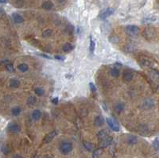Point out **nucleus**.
Returning a JSON list of instances; mask_svg holds the SVG:
<instances>
[{
    "mask_svg": "<svg viewBox=\"0 0 159 158\" xmlns=\"http://www.w3.org/2000/svg\"><path fill=\"white\" fill-rule=\"evenodd\" d=\"M12 158H22V156H20V155H15V156H14Z\"/></svg>",
    "mask_w": 159,
    "mask_h": 158,
    "instance_id": "obj_38",
    "label": "nucleus"
},
{
    "mask_svg": "<svg viewBox=\"0 0 159 158\" xmlns=\"http://www.w3.org/2000/svg\"><path fill=\"white\" fill-rule=\"evenodd\" d=\"M20 85V82L18 80H11L10 82V87L12 88H17Z\"/></svg>",
    "mask_w": 159,
    "mask_h": 158,
    "instance_id": "obj_18",
    "label": "nucleus"
},
{
    "mask_svg": "<svg viewBox=\"0 0 159 158\" xmlns=\"http://www.w3.org/2000/svg\"><path fill=\"white\" fill-rule=\"evenodd\" d=\"M153 145H154V148L157 151L158 150V147H159V145H158V138H157L154 140V141L153 143Z\"/></svg>",
    "mask_w": 159,
    "mask_h": 158,
    "instance_id": "obj_33",
    "label": "nucleus"
},
{
    "mask_svg": "<svg viewBox=\"0 0 159 158\" xmlns=\"http://www.w3.org/2000/svg\"><path fill=\"white\" fill-rule=\"evenodd\" d=\"M33 158H37V155H35V156H34Z\"/></svg>",
    "mask_w": 159,
    "mask_h": 158,
    "instance_id": "obj_41",
    "label": "nucleus"
},
{
    "mask_svg": "<svg viewBox=\"0 0 159 158\" xmlns=\"http://www.w3.org/2000/svg\"><path fill=\"white\" fill-rule=\"evenodd\" d=\"M34 92H35V94H37V96H42V94H44V91H43V89H41V88H35Z\"/></svg>",
    "mask_w": 159,
    "mask_h": 158,
    "instance_id": "obj_32",
    "label": "nucleus"
},
{
    "mask_svg": "<svg viewBox=\"0 0 159 158\" xmlns=\"http://www.w3.org/2000/svg\"><path fill=\"white\" fill-rule=\"evenodd\" d=\"M89 87H90V90L92 91V92H95L96 91V88H95V84L93 83H89Z\"/></svg>",
    "mask_w": 159,
    "mask_h": 158,
    "instance_id": "obj_34",
    "label": "nucleus"
},
{
    "mask_svg": "<svg viewBox=\"0 0 159 158\" xmlns=\"http://www.w3.org/2000/svg\"><path fill=\"white\" fill-rule=\"evenodd\" d=\"M41 111L38 110H35L33 111V113H32V119H33L34 121H37L41 118Z\"/></svg>",
    "mask_w": 159,
    "mask_h": 158,
    "instance_id": "obj_16",
    "label": "nucleus"
},
{
    "mask_svg": "<svg viewBox=\"0 0 159 158\" xmlns=\"http://www.w3.org/2000/svg\"><path fill=\"white\" fill-rule=\"evenodd\" d=\"M46 158H52V157H46Z\"/></svg>",
    "mask_w": 159,
    "mask_h": 158,
    "instance_id": "obj_42",
    "label": "nucleus"
},
{
    "mask_svg": "<svg viewBox=\"0 0 159 158\" xmlns=\"http://www.w3.org/2000/svg\"><path fill=\"white\" fill-rule=\"evenodd\" d=\"M2 152L5 155H7L10 152V148L8 145H4V146H3V148H2Z\"/></svg>",
    "mask_w": 159,
    "mask_h": 158,
    "instance_id": "obj_31",
    "label": "nucleus"
},
{
    "mask_svg": "<svg viewBox=\"0 0 159 158\" xmlns=\"http://www.w3.org/2000/svg\"><path fill=\"white\" fill-rule=\"evenodd\" d=\"M39 56H41V57H45V58H47V59H51L49 56H47V55H46V54H39Z\"/></svg>",
    "mask_w": 159,
    "mask_h": 158,
    "instance_id": "obj_37",
    "label": "nucleus"
},
{
    "mask_svg": "<svg viewBox=\"0 0 159 158\" xmlns=\"http://www.w3.org/2000/svg\"><path fill=\"white\" fill-rule=\"evenodd\" d=\"M37 102V98L34 96H30L28 99V102L30 105H34L35 104V102Z\"/></svg>",
    "mask_w": 159,
    "mask_h": 158,
    "instance_id": "obj_29",
    "label": "nucleus"
},
{
    "mask_svg": "<svg viewBox=\"0 0 159 158\" xmlns=\"http://www.w3.org/2000/svg\"><path fill=\"white\" fill-rule=\"evenodd\" d=\"M65 0H57V2L60 3H62L65 2Z\"/></svg>",
    "mask_w": 159,
    "mask_h": 158,
    "instance_id": "obj_40",
    "label": "nucleus"
},
{
    "mask_svg": "<svg viewBox=\"0 0 159 158\" xmlns=\"http://www.w3.org/2000/svg\"><path fill=\"white\" fill-rule=\"evenodd\" d=\"M114 11H115V10L113 8H107L100 14V19H102V20L106 19L107 18H108L109 16H111L114 13Z\"/></svg>",
    "mask_w": 159,
    "mask_h": 158,
    "instance_id": "obj_4",
    "label": "nucleus"
},
{
    "mask_svg": "<svg viewBox=\"0 0 159 158\" xmlns=\"http://www.w3.org/2000/svg\"><path fill=\"white\" fill-rule=\"evenodd\" d=\"M62 49H63L64 52H69L70 50L72 49V45L70 44V43H65V45H63Z\"/></svg>",
    "mask_w": 159,
    "mask_h": 158,
    "instance_id": "obj_21",
    "label": "nucleus"
},
{
    "mask_svg": "<svg viewBox=\"0 0 159 158\" xmlns=\"http://www.w3.org/2000/svg\"><path fill=\"white\" fill-rule=\"evenodd\" d=\"M72 149V145L69 142H63L60 145V151L63 154H68Z\"/></svg>",
    "mask_w": 159,
    "mask_h": 158,
    "instance_id": "obj_2",
    "label": "nucleus"
},
{
    "mask_svg": "<svg viewBox=\"0 0 159 158\" xmlns=\"http://www.w3.org/2000/svg\"><path fill=\"white\" fill-rule=\"evenodd\" d=\"M125 30L127 34L131 36H137L140 34V29L134 25H129V26H126Z\"/></svg>",
    "mask_w": 159,
    "mask_h": 158,
    "instance_id": "obj_1",
    "label": "nucleus"
},
{
    "mask_svg": "<svg viewBox=\"0 0 159 158\" xmlns=\"http://www.w3.org/2000/svg\"><path fill=\"white\" fill-rule=\"evenodd\" d=\"M143 37L146 39V40H154L156 37V33L154 29L152 28H149V29H146L145 31L143 32Z\"/></svg>",
    "mask_w": 159,
    "mask_h": 158,
    "instance_id": "obj_3",
    "label": "nucleus"
},
{
    "mask_svg": "<svg viewBox=\"0 0 159 158\" xmlns=\"http://www.w3.org/2000/svg\"><path fill=\"white\" fill-rule=\"evenodd\" d=\"M58 101H59V99H58V98L57 97V98H54V99H52V102L54 103V104H57L58 103Z\"/></svg>",
    "mask_w": 159,
    "mask_h": 158,
    "instance_id": "obj_35",
    "label": "nucleus"
},
{
    "mask_svg": "<svg viewBox=\"0 0 159 158\" xmlns=\"http://www.w3.org/2000/svg\"><path fill=\"white\" fill-rule=\"evenodd\" d=\"M55 59L60 60H65V58H64L63 57H60V56H55Z\"/></svg>",
    "mask_w": 159,
    "mask_h": 158,
    "instance_id": "obj_36",
    "label": "nucleus"
},
{
    "mask_svg": "<svg viewBox=\"0 0 159 158\" xmlns=\"http://www.w3.org/2000/svg\"><path fill=\"white\" fill-rule=\"evenodd\" d=\"M101 153H102V149H97L96 150H95L93 152L92 156H93V158H99L100 156L101 155Z\"/></svg>",
    "mask_w": 159,
    "mask_h": 158,
    "instance_id": "obj_28",
    "label": "nucleus"
},
{
    "mask_svg": "<svg viewBox=\"0 0 159 158\" xmlns=\"http://www.w3.org/2000/svg\"><path fill=\"white\" fill-rule=\"evenodd\" d=\"M107 132H106L105 130H101V131H100L99 133H98V134H97V136H98V138L101 141V140H103V139H104L105 138H107Z\"/></svg>",
    "mask_w": 159,
    "mask_h": 158,
    "instance_id": "obj_20",
    "label": "nucleus"
},
{
    "mask_svg": "<svg viewBox=\"0 0 159 158\" xmlns=\"http://www.w3.org/2000/svg\"><path fill=\"white\" fill-rule=\"evenodd\" d=\"M111 74L113 77H118L120 74V72H119V69H117V68H112L111 71Z\"/></svg>",
    "mask_w": 159,
    "mask_h": 158,
    "instance_id": "obj_26",
    "label": "nucleus"
},
{
    "mask_svg": "<svg viewBox=\"0 0 159 158\" xmlns=\"http://www.w3.org/2000/svg\"><path fill=\"white\" fill-rule=\"evenodd\" d=\"M114 158H116V156H114Z\"/></svg>",
    "mask_w": 159,
    "mask_h": 158,
    "instance_id": "obj_43",
    "label": "nucleus"
},
{
    "mask_svg": "<svg viewBox=\"0 0 159 158\" xmlns=\"http://www.w3.org/2000/svg\"><path fill=\"white\" fill-rule=\"evenodd\" d=\"M123 78L124 81L130 82L133 79V73L130 71H125L123 74Z\"/></svg>",
    "mask_w": 159,
    "mask_h": 158,
    "instance_id": "obj_11",
    "label": "nucleus"
},
{
    "mask_svg": "<svg viewBox=\"0 0 159 158\" xmlns=\"http://www.w3.org/2000/svg\"><path fill=\"white\" fill-rule=\"evenodd\" d=\"M8 130L12 133H18L20 131V126L16 124V123H12V124H10L8 126Z\"/></svg>",
    "mask_w": 159,
    "mask_h": 158,
    "instance_id": "obj_8",
    "label": "nucleus"
},
{
    "mask_svg": "<svg viewBox=\"0 0 159 158\" xmlns=\"http://www.w3.org/2000/svg\"><path fill=\"white\" fill-rule=\"evenodd\" d=\"M21 110H21V108L19 107H14L12 108L11 113H12L13 115H14V116H18V115L21 113Z\"/></svg>",
    "mask_w": 159,
    "mask_h": 158,
    "instance_id": "obj_23",
    "label": "nucleus"
},
{
    "mask_svg": "<svg viewBox=\"0 0 159 158\" xmlns=\"http://www.w3.org/2000/svg\"><path fill=\"white\" fill-rule=\"evenodd\" d=\"M150 77H151L152 79H154V80H156L157 82L158 81L159 74H158V72H157V71H154V70L151 71V72H150Z\"/></svg>",
    "mask_w": 159,
    "mask_h": 158,
    "instance_id": "obj_19",
    "label": "nucleus"
},
{
    "mask_svg": "<svg viewBox=\"0 0 159 158\" xmlns=\"http://www.w3.org/2000/svg\"><path fill=\"white\" fill-rule=\"evenodd\" d=\"M84 148H85L88 151H93L94 149V145L92 143H90V142H87V141H84Z\"/></svg>",
    "mask_w": 159,
    "mask_h": 158,
    "instance_id": "obj_17",
    "label": "nucleus"
},
{
    "mask_svg": "<svg viewBox=\"0 0 159 158\" xmlns=\"http://www.w3.org/2000/svg\"><path fill=\"white\" fill-rule=\"evenodd\" d=\"M106 121H107V122H108V124L109 125V127L112 130H114L115 132H119V125L116 124L111 119L108 118V119H106Z\"/></svg>",
    "mask_w": 159,
    "mask_h": 158,
    "instance_id": "obj_7",
    "label": "nucleus"
},
{
    "mask_svg": "<svg viewBox=\"0 0 159 158\" xmlns=\"http://www.w3.org/2000/svg\"><path fill=\"white\" fill-rule=\"evenodd\" d=\"M18 70H20L21 72H26V71H28V69H29V66H28V65H26V64H21V65H19L18 66Z\"/></svg>",
    "mask_w": 159,
    "mask_h": 158,
    "instance_id": "obj_22",
    "label": "nucleus"
},
{
    "mask_svg": "<svg viewBox=\"0 0 159 158\" xmlns=\"http://www.w3.org/2000/svg\"><path fill=\"white\" fill-rule=\"evenodd\" d=\"M124 110V104L123 103H118L115 106V110L118 113H121Z\"/></svg>",
    "mask_w": 159,
    "mask_h": 158,
    "instance_id": "obj_25",
    "label": "nucleus"
},
{
    "mask_svg": "<svg viewBox=\"0 0 159 158\" xmlns=\"http://www.w3.org/2000/svg\"><path fill=\"white\" fill-rule=\"evenodd\" d=\"M5 68H6V69L8 72H14V68L13 65H12L10 62L8 63V64H6V65H5Z\"/></svg>",
    "mask_w": 159,
    "mask_h": 158,
    "instance_id": "obj_27",
    "label": "nucleus"
},
{
    "mask_svg": "<svg viewBox=\"0 0 159 158\" xmlns=\"http://www.w3.org/2000/svg\"><path fill=\"white\" fill-rule=\"evenodd\" d=\"M7 0H0V3H6Z\"/></svg>",
    "mask_w": 159,
    "mask_h": 158,
    "instance_id": "obj_39",
    "label": "nucleus"
},
{
    "mask_svg": "<svg viewBox=\"0 0 159 158\" xmlns=\"http://www.w3.org/2000/svg\"><path fill=\"white\" fill-rule=\"evenodd\" d=\"M57 133H58L57 131H56V130L52 131V132H50L49 133H48L44 138V139H43V143H45V144L49 143L57 135Z\"/></svg>",
    "mask_w": 159,
    "mask_h": 158,
    "instance_id": "obj_6",
    "label": "nucleus"
},
{
    "mask_svg": "<svg viewBox=\"0 0 159 158\" xmlns=\"http://www.w3.org/2000/svg\"><path fill=\"white\" fill-rule=\"evenodd\" d=\"M154 106V101H153L152 99H146V100L143 102V105H142L143 108L146 109V110L151 109Z\"/></svg>",
    "mask_w": 159,
    "mask_h": 158,
    "instance_id": "obj_9",
    "label": "nucleus"
},
{
    "mask_svg": "<svg viewBox=\"0 0 159 158\" xmlns=\"http://www.w3.org/2000/svg\"><path fill=\"white\" fill-rule=\"evenodd\" d=\"M12 18H13V20H14V22H15V23H18V24H19V23H22L23 22H24V18L21 16L20 14H17V13H14L13 14H12Z\"/></svg>",
    "mask_w": 159,
    "mask_h": 158,
    "instance_id": "obj_12",
    "label": "nucleus"
},
{
    "mask_svg": "<svg viewBox=\"0 0 159 158\" xmlns=\"http://www.w3.org/2000/svg\"><path fill=\"white\" fill-rule=\"evenodd\" d=\"M112 142V138L111 137H107L104 139L100 141V149H103V148H106L111 145V143Z\"/></svg>",
    "mask_w": 159,
    "mask_h": 158,
    "instance_id": "obj_5",
    "label": "nucleus"
},
{
    "mask_svg": "<svg viewBox=\"0 0 159 158\" xmlns=\"http://www.w3.org/2000/svg\"><path fill=\"white\" fill-rule=\"evenodd\" d=\"M95 125L98 126V127H100V126H102L104 123V119L103 116H100V115H99V116H97L96 118L95 119Z\"/></svg>",
    "mask_w": 159,
    "mask_h": 158,
    "instance_id": "obj_13",
    "label": "nucleus"
},
{
    "mask_svg": "<svg viewBox=\"0 0 159 158\" xmlns=\"http://www.w3.org/2000/svg\"><path fill=\"white\" fill-rule=\"evenodd\" d=\"M140 63V65H142V67H146V68H150L152 67L154 65L153 63L146 58H141V60H139Z\"/></svg>",
    "mask_w": 159,
    "mask_h": 158,
    "instance_id": "obj_10",
    "label": "nucleus"
},
{
    "mask_svg": "<svg viewBox=\"0 0 159 158\" xmlns=\"http://www.w3.org/2000/svg\"><path fill=\"white\" fill-rule=\"evenodd\" d=\"M126 141L130 145H135L138 142V138L133 135H128L126 138Z\"/></svg>",
    "mask_w": 159,
    "mask_h": 158,
    "instance_id": "obj_14",
    "label": "nucleus"
},
{
    "mask_svg": "<svg viewBox=\"0 0 159 158\" xmlns=\"http://www.w3.org/2000/svg\"><path fill=\"white\" fill-rule=\"evenodd\" d=\"M52 30L50 29H48L42 33V37H49L50 36H52Z\"/></svg>",
    "mask_w": 159,
    "mask_h": 158,
    "instance_id": "obj_24",
    "label": "nucleus"
},
{
    "mask_svg": "<svg viewBox=\"0 0 159 158\" xmlns=\"http://www.w3.org/2000/svg\"><path fill=\"white\" fill-rule=\"evenodd\" d=\"M41 7L43 9H45V10H49L54 7V3H52V2H50V1H46L41 4Z\"/></svg>",
    "mask_w": 159,
    "mask_h": 158,
    "instance_id": "obj_15",
    "label": "nucleus"
},
{
    "mask_svg": "<svg viewBox=\"0 0 159 158\" xmlns=\"http://www.w3.org/2000/svg\"><path fill=\"white\" fill-rule=\"evenodd\" d=\"M95 41H93V39L91 37L90 40V46H89V50L91 52H93L95 50Z\"/></svg>",
    "mask_w": 159,
    "mask_h": 158,
    "instance_id": "obj_30",
    "label": "nucleus"
}]
</instances>
